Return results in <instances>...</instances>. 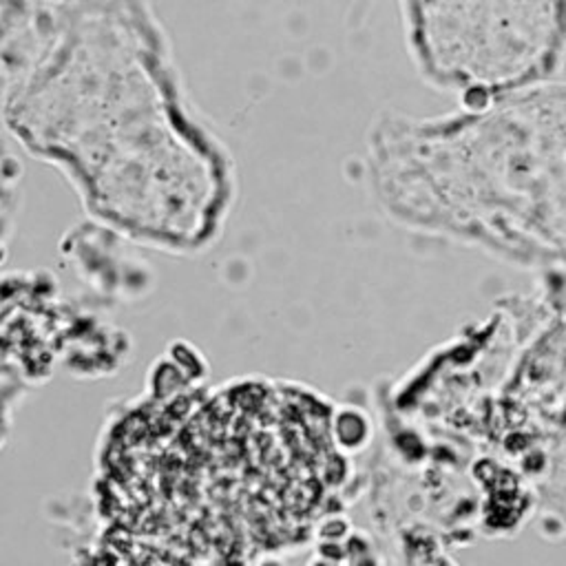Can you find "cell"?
<instances>
[{
    "label": "cell",
    "instance_id": "7a4b0ae2",
    "mask_svg": "<svg viewBox=\"0 0 566 566\" xmlns=\"http://www.w3.org/2000/svg\"><path fill=\"white\" fill-rule=\"evenodd\" d=\"M328 405L299 387L239 385L202 396L173 431L159 425V540L226 554L303 545L341 478Z\"/></svg>",
    "mask_w": 566,
    "mask_h": 566
},
{
    "label": "cell",
    "instance_id": "3957f363",
    "mask_svg": "<svg viewBox=\"0 0 566 566\" xmlns=\"http://www.w3.org/2000/svg\"><path fill=\"white\" fill-rule=\"evenodd\" d=\"M387 115L368 142L372 198L396 224L518 264H566V159L505 140L492 105Z\"/></svg>",
    "mask_w": 566,
    "mask_h": 566
},
{
    "label": "cell",
    "instance_id": "6da1fadb",
    "mask_svg": "<svg viewBox=\"0 0 566 566\" xmlns=\"http://www.w3.org/2000/svg\"><path fill=\"white\" fill-rule=\"evenodd\" d=\"M69 13L60 4L16 31L7 127L97 221L153 251H206L233 208V162L186 100L159 29L122 38L118 22Z\"/></svg>",
    "mask_w": 566,
    "mask_h": 566
}]
</instances>
